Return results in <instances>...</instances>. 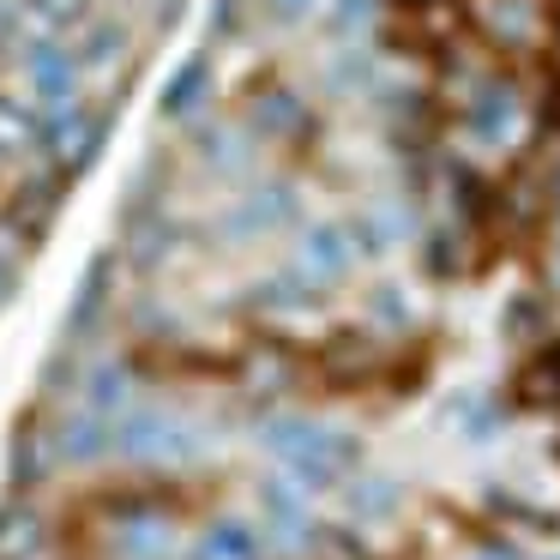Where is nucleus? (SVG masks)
Instances as JSON below:
<instances>
[{"label": "nucleus", "mask_w": 560, "mask_h": 560, "mask_svg": "<svg viewBox=\"0 0 560 560\" xmlns=\"http://www.w3.org/2000/svg\"><path fill=\"white\" fill-rule=\"evenodd\" d=\"M278 218H295V194H290V187H259V194H247V199H242V211H235L242 235L278 230Z\"/></svg>", "instance_id": "7"}, {"label": "nucleus", "mask_w": 560, "mask_h": 560, "mask_svg": "<svg viewBox=\"0 0 560 560\" xmlns=\"http://www.w3.org/2000/svg\"><path fill=\"white\" fill-rule=\"evenodd\" d=\"M194 560H259V542H254V530H247L242 518H223V524H211V530L199 536Z\"/></svg>", "instance_id": "6"}, {"label": "nucleus", "mask_w": 560, "mask_h": 560, "mask_svg": "<svg viewBox=\"0 0 560 560\" xmlns=\"http://www.w3.org/2000/svg\"><path fill=\"white\" fill-rule=\"evenodd\" d=\"M368 13H374V0H331L326 7V37L331 43H355L368 31Z\"/></svg>", "instance_id": "9"}, {"label": "nucleus", "mask_w": 560, "mask_h": 560, "mask_svg": "<svg viewBox=\"0 0 560 560\" xmlns=\"http://www.w3.org/2000/svg\"><path fill=\"white\" fill-rule=\"evenodd\" d=\"M206 91H211V55H187V61L175 67V79L163 85V103H158V109L170 115V121H187V115L206 103Z\"/></svg>", "instance_id": "5"}, {"label": "nucleus", "mask_w": 560, "mask_h": 560, "mask_svg": "<svg viewBox=\"0 0 560 560\" xmlns=\"http://www.w3.org/2000/svg\"><path fill=\"white\" fill-rule=\"evenodd\" d=\"M259 500H266V518L283 542H307V536H314V512H307V494L295 482H266Z\"/></svg>", "instance_id": "4"}, {"label": "nucleus", "mask_w": 560, "mask_h": 560, "mask_svg": "<svg viewBox=\"0 0 560 560\" xmlns=\"http://www.w3.org/2000/svg\"><path fill=\"white\" fill-rule=\"evenodd\" d=\"M79 79H85V67H79V55L67 49V37L43 31V37L25 43V85H31V97H37L43 109L79 103Z\"/></svg>", "instance_id": "2"}, {"label": "nucleus", "mask_w": 560, "mask_h": 560, "mask_svg": "<svg viewBox=\"0 0 560 560\" xmlns=\"http://www.w3.org/2000/svg\"><path fill=\"white\" fill-rule=\"evenodd\" d=\"M524 127V97L512 79H476L464 91V139L476 151H506Z\"/></svg>", "instance_id": "1"}, {"label": "nucleus", "mask_w": 560, "mask_h": 560, "mask_svg": "<svg viewBox=\"0 0 560 560\" xmlns=\"http://www.w3.org/2000/svg\"><path fill=\"white\" fill-rule=\"evenodd\" d=\"M314 7L319 0H266V19H278V25H302Z\"/></svg>", "instance_id": "10"}, {"label": "nucleus", "mask_w": 560, "mask_h": 560, "mask_svg": "<svg viewBox=\"0 0 560 560\" xmlns=\"http://www.w3.org/2000/svg\"><path fill=\"white\" fill-rule=\"evenodd\" d=\"M31 19L43 31H55V37H67V31L91 25V0H31Z\"/></svg>", "instance_id": "8"}, {"label": "nucleus", "mask_w": 560, "mask_h": 560, "mask_svg": "<svg viewBox=\"0 0 560 560\" xmlns=\"http://www.w3.org/2000/svg\"><path fill=\"white\" fill-rule=\"evenodd\" d=\"M355 259H362V247H355L350 223H307L302 259H295V266H302L314 283H343L355 271Z\"/></svg>", "instance_id": "3"}]
</instances>
